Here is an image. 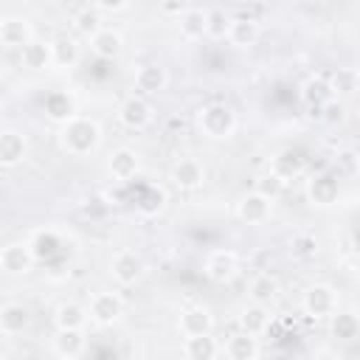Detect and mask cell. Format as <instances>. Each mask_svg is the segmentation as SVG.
Listing matches in <instances>:
<instances>
[{
  "mask_svg": "<svg viewBox=\"0 0 360 360\" xmlns=\"http://www.w3.org/2000/svg\"><path fill=\"white\" fill-rule=\"evenodd\" d=\"M205 276L214 284H231L239 276V256L233 250H214V253H208Z\"/></svg>",
  "mask_w": 360,
  "mask_h": 360,
  "instance_id": "obj_9",
  "label": "cell"
},
{
  "mask_svg": "<svg viewBox=\"0 0 360 360\" xmlns=\"http://www.w3.org/2000/svg\"><path fill=\"white\" fill-rule=\"evenodd\" d=\"M34 262L37 259H34L28 242H11V245H6L0 250V267L8 276H25V273H31Z\"/></svg>",
  "mask_w": 360,
  "mask_h": 360,
  "instance_id": "obj_12",
  "label": "cell"
},
{
  "mask_svg": "<svg viewBox=\"0 0 360 360\" xmlns=\"http://www.w3.org/2000/svg\"><path fill=\"white\" fill-rule=\"evenodd\" d=\"M278 292H281V284H278V278L270 276V273H259V276H253L250 284H248V298H250V304L270 307V304L278 298Z\"/></svg>",
  "mask_w": 360,
  "mask_h": 360,
  "instance_id": "obj_21",
  "label": "cell"
},
{
  "mask_svg": "<svg viewBox=\"0 0 360 360\" xmlns=\"http://www.w3.org/2000/svg\"><path fill=\"white\" fill-rule=\"evenodd\" d=\"M31 39H34V34H31V25H28L25 17L8 14V17L0 20V42H3L6 48H20V51H22Z\"/></svg>",
  "mask_w": 360,
  "mask_h": 360,
  "instance_id": "obj_16",
  "label": "cell"
},
{
  "mask_svg": "<svg viewBox=\"0 0 360 360\" xmlns=\"http://www.w3.org/2000/svg\"><path fill=\"white\" fill-rule=\"evenodd\" d=\"M205 8H197V6H188L180 17H177V25H180V34L183 39H200L205 37Z\"/></svg>",
  "mask_w": 360,
  "mask_h": 360,
  "instance_id": "obj_33",
  "label": "cell"
},
{
  "mask_svg": "<svg viewBox=\"0 0 360 360\" xmlns=\"http://www.w3.org/2000/svg\"><path fill=\"white\" fill-rule=\"evenodd\" d=\"M270 318H273V315H270V307L248 304V307H242V312H239V329L248 332V335H253V338H259L262 332H267Z\"/></svg>",
  "mask_w": 360,
  "mask_h": 360,
  "instance_id": "obj_26",
  "label": "cell"
},
{
  "mask_svg": "<svg viewBox=\"0 0 360 360\" xmlns=\"http://www.w3.org/2000/svg\"><path fill=\"white\" fill-rule=\"evenodd\" d=\"M90 51L98 56V59H118L121 51H124V37L115 31V28H101L93 39H90Z\"/></svg>",
  "mask_w": 360,
  "mask_h": 360,
  "instance_id": "obj_24",
  "label": "cell"
},
{
  "mask_svg": "<svg viewBox=\"0 0 360 360\" xmlns=\"http://www.w3.org/2000/svg\"><path fill=\"white\" fill-rule=\"evenodd\" d=\"M318 118H321L326 127H340V124L346 121V104H343L340 98H332V101L318 112Z\"/></svg>",
  "mask_w": 360,
  "mask_h": 360,
  "instance_id": "obj_38",
  "label": "cell"
},
{
  "mask_svg": "<svg viewBox=\"0 0 360 360\" xmlns=\"http://www.w3.org/2000/svg\"><path fill=\"white\" fill-rule=\"evenodd\" d=\"M31 323V309L20 301H6L0 307V329L3 335H20Z\"/></svg>",
  "mask_w": 360,
  "mask_h": 360,
  "instance_id": "obj_19",
  "label": "cell"
},
{
  "mask_svg": "<svg viewBox=\"0 0 360 360\" xmlns=\"http://www.w3.org/2000/svg\"><path fill=\"white\" fill-rule=\"evenodd\" d=\"M166 84H169V73H166V68L158 65V62H146V65H141V68L135 70L132 87H135V93L143 96V98L158 96L160 90H166Z\"/></svg>",
  "mask_w": 360,
  "mask_h": 360,
  "instance_id": "obj_10",
  "label": "cell"
},
{
  "mask_svg": "<svg viewBox=\"0 0 360 360\" xmlns=\"http://www.w3.org/2000/svg\"><path fill=\"white\" fill-rule=\"evenodd\" d=\"M197 129L211 141H225L236 129V112L222 101H211L197 110Z\"/></svg>",
  "mask_w": 360,
  "mask_h": 360,
  "instance_id": "obj_2",
  "label": "cell"
},
{
  "mask_svg": "<svg viewBox=\"0 0 360 360\" xmlns=\"http://www.w3.org/2000/svg\"><path fill=\"white\" fill-rule=\"evenodd\" d=\"M304 166H307V160L301 158V152H295V149H281V152L273 158L270 172H273V174H278V177L287 183V180L298 177V174L304 172Z\"/></svg>",
  "mask_w": 360,
  "mask_h": 360,
  "instance_id": "obj_28",
  "label": "cell"
},
{
  "mask_svg": "<svg viewBox=\"0 0 360 360\" xmlns=\"http://www.w3.org/2000/svg\"><path fill=\"white\" fill-rule=\"evenodd\" d=\"M236 214H239V219L248 222V225H264V222L270 219V214H273V200L264 197V194H259V191L253 188V191H248V194L239 197Z\"/></svg>",
  "mask_w": 360,
  "mask_h": 360,
  "instance_id": "obj_7",
  "label": "cell"
},
{
  "mask_svg": "<svg viewBox=\"0 0 360 360\" xmlns=\"http://www.w3.org/2000/svg\"><path fill=\"white\" fill-rule=\"evenodd\" d=\"M301 309L309 318H332L338 312V292L329 284H309L301 295Z\"/></svg>",
  "mask_w": 360,
  "mask_h": 360,
  "instance_id": "obj_3",
  "label": "cell"
},
{
  "mask_svg": "<svg viewBox=\"0 0 360 360\" xmlns=\"http://www.w3.org/2000/svg\"><path fill=\"white\" fill-rule=\"evenodd\" d=\"M329 84H332V93H335V98H352V96H357V90H360V73L354 70V68H338L332 76H329Z\"/></svg>",
  "mask_w": 360,
  "mask_h": 360,
  "instance_id": "obj_30",
  "label": "cell"
},
{
  "mask_svg": "<svg viewBox=\"0 0 360 360\" xmlns=\"http://www.w3.org/2000/svg\"><path fill=\"white\" fill-rule=\"evenodd\" d=\"M138 169H141L138 152L129 149V146H118V149H112L110 158H107V172H110L112 180L127 183V180H132V177L138 174Z\"/></svg>",
  "mask_w": 360,
  "mask_h": 360,
  "instance_id": "obj_15",
  "label": "cell"
},
{
  "mask_svg": "<svg viewBox=\"0 0 360 360\" xmlns=\"http://www.w3.org/2000/svg\"><path fill=\"white\" fill-rule=\"evenodd\" d=\"M354 169H357V174H360V155H357V163H354Z\"/></svg>",
  "mask_w": 360,
  "mask_h": 360,
  "instance_id": "obj_44",
  "label": "cell"
},
{
  "mask_svg": "<svg viewBox=\"0 0 360 360\" xmlns=\"http://www.w3.org/2000/svg\"><path fill=\"white\" fill-rule=\"evenodd\" d=\"M315 253H318V239H315V233H309V231L292 233V239H290V256H292V259L307 262V259H312Z\"/></svg>",
  "mask_w": 360,
  "mask_h": 360,
  "instance_id": "obj_37",
  "label": "cell"
},
{
  "mask_svg": "<svg viewBox=\"0 0 360 360\" xmlns=\"http://www.w3.org/2000/svg\"><path fill=\"white\" fill-rule=\"evenodd\" d=\"M284 180L278 177V174H273V172H264L259 180H256V191L259 194H264V197H270V200H276L281 191H284Z\"/></svg>",
  "mask_w": 360,
  "mask_h": 360,
  "instance_id": "obj_39",
  "label": "cell"
},
{
  "mask_svg": "<svg viewBox=\"0 0 360 360\" xmlns=\"http://www.w3.org/2000/svg\"><path fill=\"white\" fill-rule=\"evenodd\" d=\"M98 143H101V127L96 118L76 115L59 127V146L73 158H84V155L96 152Z\"/></svg>",
  "mask_w": 360,
  "mask_h": 360,
  "instance_id": "obj_1",
  "label": "cell"
},
{
  "mask_svg": "<svg viewBox=\"0 0 360 360\" xmlns=\"http://www.w3.org/2000/svg\"><path fill=\"white\" fill-rule=\"evenodd\" d=\"M259 34H262V25H259V20L239 14V17H233V22H231V31H228V42H231L233 48L245 51V48H253V45L259 42Z\"/></svg>",
  "mask_w": 360,
  "mask_h": 360,
  "instance_id": "obj_18",
  "label": "cell"
},
{
  "mask_svg": "<svg viewBox=\"0 0 360 360\" xmlns=\"http://www.w3.org/2000/svg\"><path fill=\"white\" fill-rule=\"evenodd\" d=\"M329 335L335 338V340H354V338H360V318L354 315V312H335L332 318H329Z\"/></svg>",
  "mask_w": 360,
  "mask_h": 360,
  "instance_id": "obj_31",
  "label": "cell"
},
{
  "mask_svg": "<svg viewBox=\"0 0 360 360\" xmlns=\"http://www.w3.org/2000/svg\"><path fill=\"white\" fill-rule=\"evenodd\" d=\"M270 360H298V357H292V354H273Z\"/></svg>",
  "mask_w": 360,
  "mask_h": 360,
  "instance_id": "obj_43",
  "label": "cell"
},
{
  "mask_svg": "<svg viewBox=\"0 0 360 360\" xmlns=\"http://www.w3.org/2000/svg\"><path fill=\"white\" fill-rule=\"evenodd\" d=\"M338 194H340V183L332 172H321V174H312L307 180V200L318 208H329L338 202Z\"/></svg>",
  "mask_w": 360,
  "mask_h": 360,
  "instance_id": "obj_6",
  "label": "cell"
},
{
  "mask_svg": "<svg viewBox=\"0 0 360 360\" xmlns=\"http://www.w3.org/2000/svg\"><path fill=\"white\" fill-rule=\"evenodd\" d=\"M0 360H11V357H0Z\"/></svg>",
  "mask_w": 360,
  "mask_h": 360,
  "instance_id": "obj_45",
  "label": "cell"
},
{
  "mask_svg": "<svg viewBox=\"0 0 360 360\" xmlns=\"http://www.w3.org/2000/svg\"><path fill=\"white\" fill-rule=\"evenodd\" d=\"M87 321H90L87 307H82V304H76V301H65V304H59L56 312H53L56 329H84Z\"/></svg>",
  "mask_w": 360,
  "mask_h": 360,
  "instance_id": "obj_27",
  "label": "cell"
},
{
  "mask_svg": "<svg viewBox=\"0 0 360 360\" xmlns=\"http://www.w3.org/2000/svg\"><path fill=\"white\" fill-rule=\"evenodd\" d=\"M219 354V343L214 335L183 338V357L186 360H214Z\"/></svg>",
  "mask_w": 360,
  "mask_h": 360,
  "instance_id": "obj_29",
  "label": "cell"
},
{
  "mask_svg": "<svg viewBox=\"0 0 360 360\" xmlns=\"http://www.w3.org/2000/svg\"><path fill=\"white\" fill-rule=\"evenodd\" d=\"M228 360H256L259 357V340L242 329H236L233 335H228L225 346H222Z\"/></svg>",
  "mask_w": 360,
  "mask_h": 360,
  "instance_id": "obj_22",
  "label": "cell"
},
{
  "mask_svg": "<svg viewBox=\"0 0 360 360\" xmlns=\"http://www.w3.org/2000/svg\"><path fill=\"white\" fill-rule=\"evenodd\" d=\"M93 6H96L98 14H118V11H127L129 8L127 0H96Z\"/></svg>",
  "mask_w": 360,
  "mask_h": 360,
  "instance_id": "obj_41",
  "label": "cell"
},
{
  "mask_svg": "<svg viewBox=\"0 0 360 360\" xmlns=\"http://www.w3.org/2000/svg\"><path fill=\"white\" fill-rule=\"evenodd\" d=\"M172 183L180 191H194V188H200L205 183V166L197 158H180L172 166Z\"/></svg>",
  "mask_w": 360,
  "mask_h": 360,
  "instance_id": "obj_14",
  "label": "cell"
},
{
  "mask_svg": "<svg viewBox=\"0 0 360 360\" xmlns=\"http://www.w3.org/2000/svg\"><path fill=\"white\" fill-rule=\"evenodd\" d=\"M28 248H31V253H34L37 262H45V259H51V256L59 250V236H56L53 231H37V233L31 236Z\"/></svg>",
  "mask_w": 360,
  "mask_h": 360,
  "instance_id": "obj_36",
  "label": "cell"
},
{
  "mask_svg": "<svg viewBox=\"0 0 360 360\" xmlns=\"http://www.w3.org/2000/svg\"><path fill=\"white\" fill-rule=\"evenodd\" d=\"M20 62L22 68L28 70H45L53 65V51H51V42L45 39H31L22 51H20Z\"/></svg>",
  "mask_w": 360,
  "mask_h": 360,
  "instance_id": "obj_25",
  "label": "cell"
},
{
  "mask_svg": "<svg viewBox=\"0 0 360 360\" xmlns=\"http://www.w3.org/2000/svg\"><path fill=\"white\" fill-rule=\"evenodd\" d=\"M138 208H141L143 214H149V217H152V214H158V211L163 208V191L149 188V191H146V197L141 200V205H138Z\"/></svg>",
  "mask_w": 360,
  "mask_h": 360,
  "instance_id": "obj_40",
  "label": "cell"
},
{
  "mask_svg": "<svg viewBox=\"0 0 360 360\" xmlns=\"http://www.w3.org/2000/svg\"><path fill=\"white\" fill-rule=\"evenodd\" d=\"M25 152H28L25 135L17 132V129H3V135H0V166L3 169L20 166L22 158H25Z\"/></svg>",
  "mask_w": 360,
  "mask_h": 360,
  "instance_id": "obj_17",
  "label": "cell"
},
{
  "mask_svg": "<svg viewBox=\"0 0 360 360\" xmlns=\"http://www.w3.org/2000/svg\"><path fill=\"white\" fill-rule=\"evenodd\" d=\"M118 121L127 129H143V127H149V121H152V104H149V98H143L138 93L127 96L121 101V107H118Z\"/></svg>",
  "mask_w": 360,
  "mask_h": 360,
  "instance_id": "obj_11",
  "label": "cell"
},
{
  "mask_svg": "<svg viewBox=\"0 0 360 360\" xmlns=\"http://www.w3.org/2000/svg\"><path fill=\"white\" fill-rule=\"evenodd\" d=\"M205 17H208V20H205V37H211V39H222V37H228L233 17H231L225 8L211 6V8H205Z\"/></svg>",
  "mask_w": 360,
  "mask_h": 360,
  "instance_id": "obj_34",
  "label": "cell"
},
{
  "mask_svg": "<svg viewBox=\"0 0 360 360\" xmlns=\"http://www.w3.org/2000/svg\"><path fill=\"white\" fill-rule=\"evenodd\" d=\"M214 329V315L208 307L202 304H194V307H186L177 318V332L183 338H200V335H211Z\"/></svg>",
  "mask_w": 360,
  "mask_h": 360,
  "instance_id": "obj_8",
  "label": "cell"
},
{
  "mask_svg": "<svg viewBox=\"0 0 360 360\" xmlns=\"http://www.w3.org/2000/svg\"><path fill=\"white\" fill-rule=\"evenodd\" d=\"M87 312H90V321L96 326H112L124 315V298L118 292H107V290L104 292H96L90 298Z\"/></svg>",
  "mask_w": 360,
  "mask_h": 360,
  "instance_id": "obj_4",
  "label": "cell"
},
{
  "mask_svg": "<svg viewBox=\"0 0 360 360\" xmlns=\"http://www.w3.org/2000/svg\"><path fill=\"white\" fill-rule=\"evenodd\" d=\"M73 28L82 34V37H87V39H93L104 25H101V14L96 11V6H82L79 11H76V17H73Z\"/></svg>",
  "mask_w": 360,
  "mask_h": 360,
  "instance_id": "obj_35",
  "label": "cell"
},
{
  "mask_svg": "<svg viewBox=\"0 0 360 360\" xmlns=\"http://www.w3.org/2000/svg\"><path fill=\"white\" fill-rule=\"evenodd\" d=\"M186 8H188V6H183V3H163V6H160L163 14H177V17H180Z\"/></svg>",
  "mask_w": 360,
  "mask_h": 360,
  "instance_id": "obj_42",
  "label": "cell"
},
{
  "mask_svg": "<svg viewBox=\"0 0 360 360\" xmlns=\"http://www.w3.org/2000/svg\"><path fill=\"white\" fill-rule=\"evenodd\" d=\"M51 51H53V68H73L79 59H82V48L73 37H56L51 42Z\"/></svg>",
  "mask_w": 360,
  "mask_h": 360,
  "instance_id": "obj_32",
  "label": "cell"
},
{
  "mask_svg": "<svg viewBox=\"0 0 360 360\" xmlns=\"http://www.w3.org/2000/svg\"><path fill=\"white\" fill-rule=\"evenodd\" d=\"M110 276L121 287H132L143 276V259L135 250H118L110 259Z\"/></svg>",
  "mask_w": 360,
  "mask_h": 360,
  "instance_id": "obj_5",
  "label": "cell"
},
{
  "mask_svg": "<svg viewBox=\"0 0 360 360\" xmlns=\"http://www.w3.org/2000/svg\"><path fill=\"white\" fill-rule=\"evenodd\" d=\"M87 340H84V329H56L53 335V352L62 360H73L84 352Z\"/></svg>",
  "mask_w": 360,
  "mask_h": 360,
  "instance_id": "obj_23",
  "label": "cell"
},
{
  "mask_svg": "<svg viewBox=\"0 0 360 360\" xmlns=\"http://www.w3.org/2000/svg\"><path fill=\"white\" fill-rule=\"evenodd\" d=\"M332 98H335V93H332V84H329L326 76L315 73V76H307L304 79V84H301V101L312 110V115H318Z\"/></svg>",
  "mask_w": 360,
  "mask_h": 360,
  "instance_id": "obj_13",
  "label": "cell"
},
{
  "mask_svg": "<svg viewBox=\"0 0 360 360\" xmlns=\"http://www.w3.org/2000/svg\"><path fill=\"white\" fill-rule=\"evenodd\" d=\"M45 115H48L51 121H56V124H68L70 118H76L79 112H76L73 96L65 93V90H51V93L45 96Z\"/></svg>",
  "mask_w": 360,
  "mask_h": 360,
  "instance_id": "obj_20",
  "label": "cell"
}]
</instances>
